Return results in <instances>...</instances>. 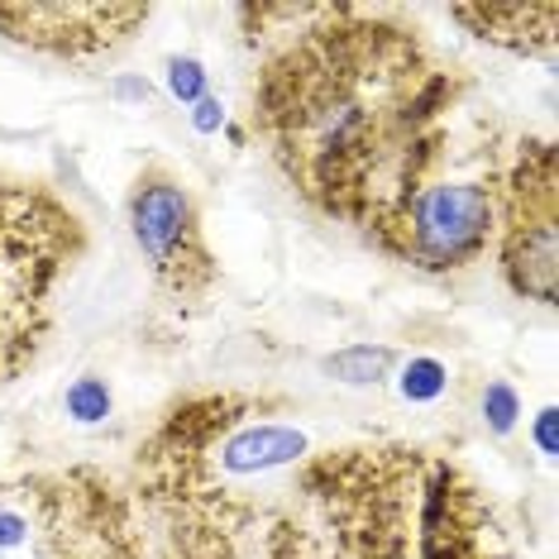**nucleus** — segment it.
Returning <instances> with one entry per match:
<instances>
[{"instance_id":"f03ea898","label":"nucleus","mask_w":559,"mask_h":559,"mask_svg":"<svg viewBox=\"0 0 559 559\" xmlns=\"http://www.w3.org/2000/svg\"><path fill=\"white\" fill-rule=\"evenodd\" d=\"M82 253V221L39 187H0V378L44 345L53 292Z\"/></svg>"},{"instance_id":"ddd939ff","label":"nucleus","mask_w":559,"mask_h":559,"mask_svg":"<svg viewBox=\"0 0 559 559\" xmlns=\"http://www.w3.org/2000/svg\"><path fill=\"white\" fill-rule=\"evenodd\" d=\"M197 130L201 134H211V130H221V124H225V110H221V100H211V96H201L197 100Z\"/></svg>"},{"instance_id":"f257e3e1","label":"nucleus","mask_w":559,"mask_h":559,"mask_svg":"<svg viewBox=\"0 0 559 559\" xmlns=\"http://www.w3.org/2000/svg\"><path fill=\"white\" fill-rule=\"evenodd\" d=\"M454 82L397 24L311 10L259 72L253 130L311 206L378 235L444 158Z\"/></svg>"},{"instance_id":"423d86ee","label":"nucleus","mask_w":559,"mask_h":559,"mask_svg":"<svg viewBox=\"0 0 559 559\" xmlns=\"http://www.w3.org/2000/svg\"><path fill=\"white\" fill-rule=\"evenodd\" d=\"M148 20V5H86V0H29V5H0V29L15 44L44 48L62 58L106 53L124 44Z\"/></svg>"},{"instance_id":"9d476101","label":"nucleus","mask_w":559,"mask_h":559,"mask_svg":"<svg viewBox=\"0 0 559 559\" xmlns=\"http://www.w3.org/2000/svg\"><path fill=\"white\" fill-rule=\"evenodd\" d=\"M402 392L412 402H430L444 392V368L436 359H412L406 364V378H402Z\"/></svg>"},{"instance_id":"7ed1b4c3","label":"nucleus","mask_w":559,"mask_h":559,"mask_svg":"<svg viewBox=\"0 0 559 559\" xmlns=\"http://www.w3.org/2000/svg\"><path fill=\"white\" fill-rule=\"evenodd\" d=\"M498 197L502 177L492 168V148L488 154H450L388 215L373 239L426 273L464 269L488 249V235L498 225Z\"/></svg>"},{"instance_id":"0eeeda50","label":"nucleus","mask_w":559,"mask_h":559,"mask_svg":"<svg viewBox=\"0 0 559 559\" xmlns=\"http://www.w3.org/2000/svg\"><path fill=\"white\" fill-rule=\"evenodd\" d=\"M454 20L512 53H555L559 5H460Z\"/></svg>"},{"instance_id":"9b49d317","label":"nucleus","mask_w":559,"mask_h":559,"mask_svg":"<svg viewBox=\"0 0 559 559\" xmlns=\"http://www.w3.org/2000/svg\"><path fill=\"white\" fill-rule=\"evenodd\" d=\"M168 92L177 100H187V106H197V100L206 96V72H201L197 58H173L168 62Z\"/></svg>"},{"instance_id":"6e6552de","label":"nucleus","mask_w":559,"mask_h":559,"mask_svg":"<svg viewBox=\"0 0 559 559\" xmlns=\"http://www.w3.org/2000/svg\"><path fill=\"white\" fill-rule=\"evenodd\" d=\"M325 368L335 378H345V383H378L392 368V349L359 345V349H345V354H335V359H325Z\"/></svg>"},{"instance_id":"20e7f679","label":"nucleus","mask_w":559,"mask_h":559,"mask_svg":"<svg viewBox=\"0 0 559 559\" xmlns=\"http://www.w3.org/2000/svg\"><path fill=\"white\" fill-rule=\"evenodd\" d=\"M502 273L526 301H559V163L555 144H521L516 163L502 177Z\"/></svg>"},{"instance_id":"39448f33","label":"nucleus","mask_w":559,"mask_h":559,"mask_svg":"<svg viewBox=\"0 0 559 559\" xmlns=\"http://www.w3.org/2000/svg\"><path fill=\"white\" fill-rule=\"evenodd\" d=\"M130 230L154 283L177 301H197L215 283V259L201 235L197 206L177 177L148 168L130 192Z\"/></svg>"},{"instance_id":"4468645a","label":"nucleus","mask_w":559,"mask_h":559,"mask_svg":"<svg viewBox=\"0 0 559 559\" xmlns=\"http://www.w3.org/2000/svg\"><path fill=\"white\" fill-rule=\"evenodd\" d=\"M536 436H540V444H545V454H550V450H555V412H540Z\"/></svg>"},{"instance_id":"f8f14e48","label":"nucleus","mask_w":559,"mask_h":559,"mask_svg":"<svg viewBox=\"0 0 559 559\" xmlns=\"http://www.w3.org/2000/svg\"><path fill=\"white\" fill-rule=\"evenodd\" d=\"M483 412H488V421L498 436H507V430L516 426V416H521V406H516V392L507 388V383H492L488 392H483Z\"/></svg>"},{"instance_id":"1a4fd4ad","label":"nucleus","mask_w":559,"mask_h":559,"mask_svg":"<svg viewBox=\"0 0 559 559\" xmlns=\"http://www.w3.org/2000/svg\"><path fill=\"white\" fill-rule=\"evenodd\" d=\"M68 412L78 416L82 426H92V421H106V412H110V392L100 378H82V383H72L68 388Z\"/></svg>"}]
</instances>
